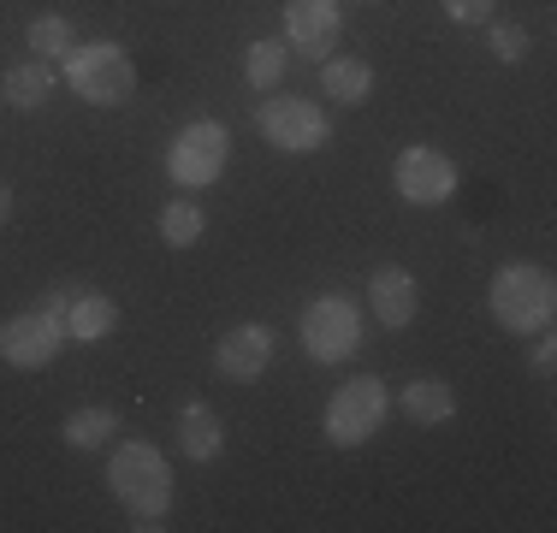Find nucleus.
Here are the masks:
<instances>
[{"label": "nucleus", "mask_w": 557, "mask_h": 533, "mask_svg": "<svg viewBox=\"0 0 557 533\" xmlns=\"http://www.w3.org/2000/svg\"><path fill=\"white\" fill-rule=\"evenodd\" d=\"M108 492L125 504V516H131L137 533H161L166 528L161 516L172 510V462H166V450L149 445V438H125V445H113Z\"/></svg>", "instance_id": "1"}, {"label": "nucleus", "mask_w": 557, "mask_h": 533, "mask_svg": "<svg viewBox=\"0 0 557 533\" xmlns=\"http://www.w3.org/2000/svg\"><path fill=\"white\" fill-rule=\"evenodd\" d=\"M486 309H493V320L504 332L540 338L557 320V285H552L546 266H534V261H504L493 273V285H486Z\"/></svg>", "instance_id": "2"}, {"label": "nucleus", "mask_w": 557, "mask_h": 533, "mask_svg": "<svg viewBox=\"0 0 557 533\" xmlns=\"http://www.w3.org/2000/svg\"><path fill=\"white\" fill-rule=\"evenodd\" d=\"M60 72H65V89H72L77 101L101 107V113H113V107H125L131 96H137V65H131V53L119 42H108V36L77 42L60 60Z\"/></svg>", "instance_id": "3"}, {"label": "nucleus", "mask_w": 557, "mask_h": 533, "mask_svg": "<svg viewBox=\"0 0 557 533\" xmlns=\"http://www.w3.org/2000/svg\"><path fill=\"white\" fill-rule=\"evenodd\" d=\"M392 416V392H386V380L380 373H362V380H344L338 392H333V404H326V445L333 450H356V445H368V438L386 426Z\"/></svg>", "instance_id": "4"}, {"label": "nucleus", "mask_w": 557, "mask_h": 533, "mask_svg": "<svg viewBox=\"0 0 557 533\" xmlns=\"http://www.w3.org/2000/svg\"><path fill=\"white\" fill-rule=\"evenodd\" d=\"M256 131L278 154H314L333 142V119L309 96H261L256 101Z\"/></svg>", "instance_id": "5"}, {"label": "nucleus", "mask_w": 557, "mask_h": 533, "mask_svg": "<svg viewBox=\"0 0 557 533\" xmlns=\"http://www.w3.org/2000/svg\"><path fill=\"white\" fill-rule=\"evenodd\" d=\"M297 338L302 350H309V362H350L356 344H362V309H356L350 297H338V290H326V297H314L309 309L297 320Z\"/></svg>", "instance_id": "6"}, {"label": "nucleus", "mask_w": 557, "mask_h": 533, "mask_svg": "<svg viewBox=\"0 0 557 533\" xmlns=\"http://www.w3.org/2000/svg\"><path fill=\"white\" fill-rule=\"evenodd\" d=\"M225 160H232V131H225L220 119H190V125L166 142V172H172L178 190H208L225 172Z\"/></svg>", "instance_id": "7"}, {"label": "nucleus", "mask_w": 557, "mask_h": 533, "mask_svg": "<svg viewBox=\"0 0 557 533\" xmlns=\"http://www.w3.org/2000/svg\"><path fill=\"white\" fill-rule=\"evenodd\" d=\"M392 190L404 196L409 208H445L450 196H457V160L445 149H428V142H409V149L392 160Z\"/></svg>", "instance_id": "8"}, {"label": "nucleus", "mask_w": 557, "mask_h": 533, "mask_svg": "<svg viewBox=\"0 0 557 533\" xmlns=\"http://www.w3.org/2000/svg\"><path fill=\"white\" fill-rule=\"evenodd\" d=\"M65 350V320L54 309H30V314H12L0 326V362L36 373V368H54Z\"/></svg>", "instance_id": "9"}, {"label": "nucleus", "mask_w": 557, "mask_h": 533, "mask_svg": "<svg viewBox=\"0 0 557 533\" xmlns=\"http://www.w3.org/2000/svg\"><path fill=\"white\" fill-rule=\"evenodd\" d=\"M273 350H278L273 326L244 320V326L220 332V344H214V373H220V380H232V385H256L261 373L273 368Z\"/></svg>", "instance_id": "10"}, {"label": "nucleus", "mask_w": 557, "mask_h": 533, "mask_svg": "<svg viewBox=\"0 0 557 533\" xmlns=\"http://www.w3.org/2000/svg\"><path fill=\"white\" fill-rule=\"evenodd\" d=\"M344 36V12L338 0H285V48H297L302 60H333Z\"/></svg>", "instance_id": "11"}, {"label": "nucleus", "mask_w": 557, "mask_h": 533, "mask_svg": "<svg viewBox=\"0 0 557 533\" xmlns=\"http://www.w3.org/2000/svg\"><path fill=\"white\" fill-rule=\"evenodd\" d=\"M368 309H374L380 326H416L421 314V285L409 266H374V278H368Z\"/></svg>", "instance_id": "12"}, {"label": "nucleus", "mask_w": 557, "mask_h": 533, "mask_svg": "<svg viewBox=\"0 0 557 533\" xmlns=\"http://www.w3.org/2000/svg\"><path fill=\"white\" fill-rule=\"evenodd\" d=\"M220 450H225V421H220V409H208V404H184L178 409V457L184 462H220Z\"/></svg>", "instance_id": "13"}, {"label": "nucleus", "mask_w": 557, "mask_h": 533, "mask_svg": "<svg viewBox=\"0 0 557 533\" xmlns=\"http://www.w3.org/2000/svg\"><path fill=\"white\" fill-rule=\"evenodd\" d=\"M113 326H119L113 297H101V290H72V302H65V338L101 344V338H113Z\"/></svg>", "instance_id": "14"}, {"label": "nucleus", "mask_w": 557, "mask_h": 533, "mask_svg": "<svg viewBox=\"0 0 557 533\" xmlns=\"http://www.w3.org/2000/svg\"><path fill=\"white\" fill-rule=\"evenodd\" d=\"M54 65L48 60H18L7 77H0V101L12 107V113H36V107H48V96H54Z\"/></svg>", "instance_id": "15"}, {"label": "nucleus", "mask_w": 557, "mask_h": 533, "mask_svg": "<svg viewBox=\"0 0 557 533\" xmlns=\"http://www.w3.org/2000/svg\"><path fill=\"white\" fill-rule=\"evenodd\" d=\"M321 96H333V107H362L374 96V65L356 53H333L321 60Z\"/></svg>", "instance_id": "16"}, {"label": "nucleus", "mask_w": 557, "mask_h": 533, "mask_svg": "<svg viewBox=\"0 0 557 533\" xmlns=\"http://www.w3.org/2000/svg\"><path fill=\"white\" fill-rule=\"evenodd\" d=\"M397 404H404V416L416 426H445L450 416H457V392H450V380H433V373L428 380H409Z\"/></svg>", "instance_id": "17"}, {"label": "nucleus", "mask_w": 557, "mask_h": 533, "mask_svg": "<svg viewBox=\"0 0 557 533\" xmlns=\"http://www.w3.org/2000/svg\"><path fill=\"white\" fill-rule=\"evenodd\" d=\"M113 433H119V416L108 404H84V409H72V416L60 421V438L72 450H108Z\"/></svg>", "instance_id": "18"}, {"label": "nucleus", "mask_w": 557, "mask_h": 533, "mask_svg": "<svg viewBox=\"0 0 557 533\" xmlns=\"http://www.w3.org/2000/svg\"><path fill=\"white\" fill-rule=\"evenodd\" d=\"M244 84L256 96H273L285 84V36H261V42L244 48Z\"/></svg>", "instance_id": "19"}, {"label": "nucleus", "mask_w": 557, "mask_h": 533, "mask_svg": "<svg viewBox=\"0 0 557 533\" xmlns=\"http://www.w3.org/2000/svg\"><path fill=\"white\" fill-rule=\"evenodd\" d=\"M24 48H30V60H65V53L77 48V30L72 18H60V12H42V18H30V30H24Z\"/></svg>", "instance_id": "20"}, {"label": "nucleus", "mask_w": 557, "mask_h": 533, "mask_svg": "<svg viewBox=\"0 0 557 533\" xmlns=\"http://www.w3.org/2000/svg\"><path fill=\"white\" fill-rule=\"evenodd\" d=\"M202 232H208V213L196 208L190 196H178V202L161 208V244H166V249H190Z\"/></svg>", "instance_id": "21"}, {"label": "nucleus", "mask_w": 557, "mask_h": 533, "mask_svg": "<svg viewBox=\"0 0 557 533\" xmlns=\"http://www.w3.org/2000/svg\"><path fill=\"white\" fill-rule=\"evenodd\" d=\"M481 30H486V48H493L498 65H522L528 48H534V42H528V30H522V24H510V18H486Z\"/></svg>", "instance_id": "22"}, {"label": "nucleus", "mask_w": 557, "mask_h": 533, "mask_svg": "<svg viewBox=\"0 0 557 533\" xmlns=\"http://www.w3.org/2000/svg\"><path fill=\"white\" fill-rule=\"evenodd\" d=\"M440 7H445L450 24H486V18H498V0H440Z\"/></svg>", "instance_id": "23"}, {"label": "nucleus", "mask_w": 557, "mask_h": 533, "mask_svg": "<svg viewBox=\"0 0 557 533\" xmlns=\"http://www.w3.org/2000/svg\"><path fill=\"white\" fill-rule=\"evenodd\" d=\"M552 368H557V344H552V332H540V344H534V373H540V380H552Z\"/></svg>", "instance_id": "24"}, {"label": "nucleus", "mask_w": 557, "mask_h": 533, "mask_svg": "<svg viewBox=\"0 0 557 533\" xmlns=\"http://www.w3.org/2000/svg\"><path fill=\"white\" fill-rule=\"evenodd\" d=\"M12 220V184H0V225Z\"/></svg>", "instance_id": "25"}, {"label": "nucleus", "mask_w": 557, "mask_h": 533, "mask_svg": "<svg viewBox=\"0 0 557 533\" xmlns=\"http://www.w3.org/2000/svg\"><path fill=\"white\" fill-rule=\"evenodd\" d=\"M368 7H374V0H368Z\"/></svg>", "instance_id": "26"}]
</instances>
